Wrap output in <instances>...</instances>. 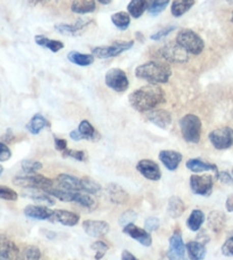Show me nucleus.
Returning <instances> with one entry per match:
<instances>
[{
	"label": "nucleus",
	"mask_w": 233,
	"mask_h": 260,
	"mask_svg": "<svg viewBox=\"0 0 233 260\" xmlns=\"http://www.w3.org/2000/svg\"><path fill=\"white\" fill-rule=\"evenodd\" d=\"M129 104L138 112H149L155 110L157 106L165 103L166 95L161 87L149 83L147 86L138 88L129 95Z\"/></svg>",
	"instance_id": "1"
},
{
	"label": "nucleus",
	"mask_w": 233,
	"mask_h": 260,
	"mask_svg": "<svg viewBox=\"0 0 233 260\" xmlns=\"http://www.w3.org/2000/svg\"><path fill=\"white\" fill-rule=\"evenodd\" d=\"M135 74L138 79L148 81L152 85L167 83L171 77V69L167 62L149 61L135 70Z\"/></svg>",
	"instance_id": "2"
},
{
	"label": "nucleus",
	"mask_w": 233,
	"mask_h": 260,
	"mask_svg": "<svg viewBox=\"0 0 233 260\" xmlns=\"http://www.w3.org/2000/svg\"><path fill=\"white\" fill-rule=\"evenodd\" d=\"M49 195L53 198L60 200L62 202H74L82 206L87 209H94L95 208V201L94 199L91 197V194L83 193V192H76V191H67L63 188H48L46 189Z\"/></svg>",
	"instance_id": "3"
},
{
	"label": "nucleus",
	"mask_w": 233,
	"mask_h": 260,
	"mask_svg": "<svg viewBox=\"0 0 233 260\" xmlns=\"http://www.w3.org/2000/svg\"><path fill=\"white\" fill-rule=\"evenodd\" d=\"M201 120L195 114H185L180 120V128L184 141L198 144L201 137Z\"/></svg>",
	"instance_id": "4"
},
{
	"label": "nucleus",
	"mask_w": 233,
	"mask_h": 260,
	"mask_svg": "<svg viewBox=\"0 0 233 260\" xmlns=\"http://www.w3.org/2000/svg\"><path fill=\"white\" fill-rule=\"evenodd\" d=\"M176 43L192 55L201 54L205 48V43L201 37L190 29H181L176 37Z\"/></svg>",
	"instance_id": "5"
},
{
	"label": "nucleus",
	"mask_w": 233,
	"mask_h": 260,
	"mask_svg": "<svg viewBox=\"0 0 233 260\" xmlns=\"http://www.w3.org/2000/svg\"><path fill=\"white\" fill-rule=\"evenodd\" d=\"M13 183L16 186H20L22 188H36V189H46L52 188L54 182L52 179L43 175L38 174H31V175H18L13 179Z\"/></svg>",
	"instance_id": "6"
},
{
	"label": "nucleus",
	"mask_w": 233,
	"mask_h": 260,
	"mask_svg": "<svg viewBox=\"0 0 233 260\" xmlns=\"http://www.w3.org/2000/svg\"><path fill=\"white\" fill-rule=\"evenodd\" d=\"M158 56L164 59L167 63L183 64L189 61V53L183 49L181 46L173 41V43H167L166 45L158 50Z\"/></svg>",
	"instance_id": "7"
},
{
	"label": "nucleus",
	"mask_w": 233,
	"mask_h": 260,
	"mask_svg": "<svg viewBox=\"0 0 233 260\" xmlns=\"http://www.w3.org/2000/svg\"><path fill=\"white\" fill-rule=\"evenodd\" d=\"M134 46V41H118V43H113L110 46H101V47H95L92 49V54L99 58H111L115 57L120 55L121 53L127 52Z\"/></svg>",
	"instance_id": "8"
},
{
	"label": "nucleus",
	"mask_w": 233,
	"mask_h": 260,
	"mask_svg": "<svg viewBox=\"0 0 233 260\" xmlns=\"http://www.w3.org/2000/svg\"><path fill=\"white\" fill-rule=\"evenodd\" d=\"M105 85L116 92H124L128 89L129 80L124 70L113 68L105 73Z\"/></svg>",
	"instance_id": "9"
},
{
	"label": "nucleus",
	"mask_w": 233,
	"mask_h": 260,
	"mask_svg": "<svg viewBox=\"0 0 233 260\" xmlns=\"http://www.w3.org/2000/svg\"><path fill=\"white\" fill-rule=\"evenodd\" d=\"M208 138L216 150H227L233 145V129L230 127L217 128L211 132Z\"/></svg>",
	"instance_id": "10"
},
{
	"label": "nucleus",
	"mask_w": 233,
	"mask_h": 260,
	"mask_svg": "<svg viewBox=\"0 0 233 260\" xmlns=\"http://www.w3.org/2000/svg\"><path fill=\"white\" fill-rule=\"evenodd\" d=\"M214 179L211 175H192L190 177V188L193 194L200 197H209L213 192Z\"/></svg>",
	"instance_id": "11"
},
{
	"label": "nucleus",
	"mask_w": 233,
	"mask_h": 260,
	"mask_svg": "<svg viewBox=\"0 0 233 260\" xmlns=\"http://www.w3.org/2000/svg\"><path fill=\"white\" fill-rule=\"evenodd\" d=\"M167 258H168V260H188L183 238H182V233L179 231H176L169 239Z\"/></svg>",
	"instance_id": "12"
},
{
	"label": "nucleus",
	"mask_w": 233,
	"mask_h": 260,
	"mask_svg": "<svg viewBox=\"0 0 233 260\" xmlns=\"http://www.w3.org/2000/svg\"><path fill=\"white\" fill-rule=\"evenodd\" d=\"M70 137L76 142L82 141V139H86V141H97L100 138V134L96 132V129L93 127V124L90 121L82 120L79 123L78 129L72 130L70 133Z\"/></svg>",
	"instance_id": "13"
},
{
	"label": "nucleus",
	"mask_w": 233,
	"mask_h": 260,
	"mask_svg": "<svg viewBox=\"0 0 233 260\" xmlns=\"http://www.w3.org/2000/svg\"><path fill=\"white\" fill-rule=\"evenodd\" d=\"M82 229L88 236L99 239V238H102V236H105L106 234H109L110 225L104 220L90 219L82 222Z\"/></svg>",
	"instance_id": "14"
},
{
	"label": "nucleus",
	"mask_w": 233,
	"mask_h": 260,
	"mask_svg": "<svg viewBox=\"0 0 233 260\" xmlns=\"http://www.w3.org/2000/svg\"><path fill=\"white\" fill-rule=\"evenodd\" d=\"M136 169L144 178H147L149 180L157 182V180H159L161 178L160 167L152 160H149V159L141 160L137 164Z\"/></svg>",
	"instance_id": "15"
},
{
	"label": "nucleus",
	"mask_w": 233,
	"mask_h": 260,
	"mask_svg": "<svg viewBox=\"0 0 233 260\" xmlns=\"http://www.w3.org/2000/svg\"><path fill=\"white\" fill-rule=\"evenodd\" d=\"M124 233L127 234L130 238L136 240L139 244L144 245V247H150L152 244V236L147 230H143L132 222L124 227Z\"/></svg>",
	"instance_id": "16"
},
{
	"label": "nucleus",
	"mask_w": 233,
	"mask_h": 260,
	"mask_svg": "<svg viewBox=\"0 0 233 260\" xmlns=\"http://www.w3.org/2000/svg\"><path fill=\"white\" fill-rule=\"evenodd\" d=\"M147 119L151 123L156 124L157 127L166 129L168 128L171 121H173V118H171V114L167 110L162 109H155L147 112Z\"/></svg>",
	"instance_id": "17"
},
{
	"label": "nucleus",
	"mask_w": 233,
	"mask_h": 260,
	"mask_svg": "<svg viewBox=\"0 0 233 260\" xmlns=\"http://www.w3.org/2000/svg\"><path fill=\"white\" fill-rule=\"evenodd\" d=\"M56 183L60 188L67 189V191L82 192V178L76 177V176L61 174L57 176Z\"/></svg>",
	"instance_id": "18"
},
{
	"label": "nucleus",
	"mask_w": 233,
	"mask_h": 260,
	"mask_svg": "<svg viewBox=\"0 0 233 260\" xmlns=\"http://www.w3.org/2000/svg\"><path fill=\"white\" fill-rule=\"evenodd\" d=\"M183 155L177 151L164 150L159 153V160L169 171H175L181 165Z\"/></svg>",
	"instance_id": "19"
},
{
	"label": "nucleus",
	"mask_w": 233,
	"mask_h": 260,
	"mask_svg": "<svg viewBox=\"0 0 233 260\" xmlns=\"http://www.w3.org/2000/svg\"><path fill=\"white\" fill-rule=\"evenodd\" d=\"M53 211L52 209L44 206H27L24 209V215L31 219L52 221Z\"/></svg>",
	"instance_id": "20"
},
{
	"label": "nucleus",
	"mask_w": 233,
	"mask_h": 260,
	"mask_svg": "<svg viewBox=\"0 0 233 260\" xmlns=\"http://www.w3.org/2000/svg\"><path fill=\"white\" fill-rule=\"evenodd\" d=\"M18 253V248L13 241L0 236V260H16Z\"/></svg>",
	"instance_id": "21"
},
{
	"label": "nucleus",
	"mask_w": 233,
	"mask_h": 260,
	"mask_svg": "<svg viewBox=\"0 0 233 260\" xmlns=\"http://www.w3.org/2000/svg\"><path fill=\"white\" fill-rule=\"evenodd\" d=\"M91 21L88 20H78L74 24H56L55 25V30L59 34L64 36H78L79 34L86 29V26L90 24Z\"/></svg>",
	"instance_id": "22"
},
{
	"label": "nucleus",
	"mask_w": 233,
	"mask_h": 260,
	"mask_svg": "<svg viewBox=\"0 0 233 260\" xmlns=\"http://www.w3.org/2000/svg\"><path fill=\"white\" fill-rule=\"evenodd\" d=\"M80 217L77 213H74L72 211H68V210H61V209H57V210L53 211V217H52V221H56L62 224L64 226L68 227H73L76 226Z\"/></svg>",
	"instance_id": "23"
},
{
	"label": "nucleus",
	"mask_w": 233,
	"mask_h": 260,
	"mask_svg": "<svg viewBox=\"0 0 233 260\" xmlns=\"http://www.w3.org/2000/svg\"><path fill=\"white\" fill-rule=\"evenodd\" d=\"M207 222H208V227L214 232V233L216 234L221 233L226 225L225 213L222 211L214 210L208 215Z\"/></svg>",
	"instance_id": "24"
},
{
	"label": "nucleus",
	"mask_w": 233,
	"mask_h": 260,
	"mask_svg": "<svg viewBox=\"0 0 233 260\" xmlns=\"http://www.w3.org/2000/svg\"><path fill=\"white\" fill-rule=\"evenodd\" d=\"M185 249L190 260H203L206 257V245L198 242V241H190L185 244Z\"/></svg>",
	"instance_id": "25"
},
{
	"label": "nucleus",
	"mask_w": 233,
	"mask_h": 260,
	"mask_svg": "<svg viewBox=\"0 0 233 260\" xmlns=\"http://www.w3.org/2000/svg\"><path fill=\"white\" fill-rule=\"evenodd\" d=\"M23 195L26 198H30L35 201H38L46 204V206H54L55 201L52 195H49L44 189H36V188H25Z\"/></svg>",
	"instance_id": "26"
},
{
	"label": "nucleus",
	"mask_w": 233,
	"mask_h": 260,
	"mask_svg": "<svg viewBox=\"0 0 233 260\" xmlns=\"http://www.w3.org/2000/svg\"><path fill=\"white\" fill-rule=\"evenodd\" d=\"M186 168L194 174L203 173V171H215V174L218 173L217 166L209 162H205L201 159H190L186 162Z\"/></svg>",
	"instance_id": "27"
},
{
	"label": "nucleus",
	"mask_w": 233,
	"mask_h": 260,
	"mask_svg": "<svg viewBox=\"0 0 233 260\" xmlns=\"http://www.w3.org/2000/svg\"><path fill=\"white\" fill-rule=\"evenodd\" d=\"M185 211V204L183 200L179 197H171L168 200V204H167V215L173 219H177Z\"/></svg>",
	"instance_id": "28"
},
{
	"label": "nucleus",
	"mask_w": 233,
	"mask_h": 260,
	"mask_svg": "<svg viewBox=\"0 0 233 260\" xmlns=\"http://www.w3.org/2000/svg\"><path fill=\"white\" fill-rule=\"evenodd\" d=\"M50 126V123L48 122V120L46 119L44 115L41 114H35L34 117L31 118V120L26 124V129L27 132L32 135H38L41 130L44 128H48Z\"/></svg>",
	"instance_id": "29"
},
{
	"label": "nucleus",
	"mask_w": 233,
	"mask_h": 260,
	"mask_svg": "<svg viewBox=\"0 0 233 260\" xmlns=\"http://www.w3.org/2000/svg\"><path fill=\"white\" fill-rule=\"evenodd\" d=\"M106 192H108L110 200L115 204H124L126 203L128 199V194L126 193L125 189L119 186V185L111 183L106 187Z\"/></svg>",
	"instance_id": "30"
},
{
	"label": "nucleus",
	"mask_w": 233,
	"mask_h": 260,
	"mask_svg": "<svg viewBox=\"0 0 233 260\" xmlns=\"http://www.w3.org/2000/svg\"><path fill=\"white\" fill-rule=\"evenodd\" d=\"M96 9L95 0H73L71 4V11L76 14H90Z\"/></svg>",
	"instance_id": "31"
},
{
	"label": "nucleus",
	"mask_w": 233,
	"mask_h": 260,
	"mask_svg": "<svg viewBox=\"0 0 233 260\" xmlns=\"http://www.w3.org/2000/svg\"><path fill=\"white\" fill-rule=\"evenodd\" d=\"M205 219H206L205 213L201 210H199V209H194V210H192V212L190 213L188 219H186V226H188V229L190 231L198 232L201 229Z\"/></svg>",
	"instance_id": "32"
},
{
	"label": "nucleus",
	"mask_w": 233,
	"mask_h": 260,
	"mask_svg": "<svg viewBox=\"0 0 233 260\" xmlns=\"http://www.w3.org/2000/svg\"><path fill=\"white\" fill-rule=\"evenodd\" d=\"M195 0H174L171 3V15L175 17H181L186 12H189L194 6Z\"/></svg>",
	"instance_id": "33"
},
{
	"label": "nucleus",
	"mask_w": 233,
	"mask_h": 260,
	"mask_svg": "<svg viewBox=\"0 0 233 260\" xmlns=\"http://www.w3.org/2000/svg\"><path fill=\"white\" fill-rule=\"evenodd\" d=\"M35 41L37 45H39L40 47H45V48H48L49 50H52L53 53H57L60 52L61 49L64 48V44L62 41H59V40H52L47 38V37H45L43 35H38L35 37Z\"/></svg>",
	"instance_id": "34"
},
{
	"label": "nucleus",
	"mask_w": 233,
	"mask_h": 260,
	"mask_svg": "<svg viewBox=\"0 0 233 260\" xmlns=\"http://www.w3.org/2000/svg\"><path fill=\"white\" fill-rule=\"evenodd\" d=\"M68 59L71 63L79 65V67H88L94 63V55L82 54L79 52H70L68 54Z\"/></svg>",
	"instance_id": "35"
},
{
	"label": "nucleus",
	"mask_w": 233,
	"mask_h": 260,
	"mask_svg": "<svg viewBox=\"0 0 233 260\" xmlns=\"http://www.w3.org/2000/svg\"><path fill=\"white\" fill-rule=\"evenodd\" d=\"M147 8V0H130L127 6V13L134 18H139L145 12Z\"/></svg>",
	"instance_id": "36"
},
{
	"label": "nucleus",
	"mask_w": 233,
	"mask_h": 260,
	"mask_svg": "<svg viewBox=\"0 0 233 260\" xmlns=\"http://www.w3.org/2000/svg\"><path fill=\"white\" fill-rule=\"evenodd\" d=\"M111 21L116 29L125 31L128 29L130 24V15L127 12H118L111 16Z\"/></svg>",
	"instance_id": "37"
},
{
	"label": "nucleus",
	"mask_w": 233,
	"mask_h": 260,
	"mask_svg": "<svg viewBox=\"0 0 233 260\" xmlns=\"http://www.w3.org/2000/svg\"><path fill=\"white\" fill-rule=\"evenodd\" d=\"M41 251L38 247L29 245L23 251L18 253L16 260H40Z\"/></svg>",
	"instance_id": "38"
},
{
	"label": "nucleus",
	"mask_w": 233,
	"mask_h": 260,
	"mask_svg": "<svg viewBox=\"0 0 233 260\" xmlns=\"http://www.w3.org/2000/svg\"><path fill=\"white\" fill-rule=\"evenodd\" d=\"M170 0H150L147 9L151 16H157L165 11V8L168 6Z\"/></svg>",
	"instance_id": "39"
},
{
	"label": "nucleus",
	"mask_w": 233,
	"mask_h": 260,
	"mask_svg": "<svg viewBox=\"0 0 233 260\" xmlns=\"http://www.w3.org/2000/svg\"><path fill=\"white\" fill-rule=\"evenodd\" d=\"M21 167H22L23 173L31 175V174L38 173V171L43 168V164L39 161H36V160H24V161H22Z\"/></svg>",
	"instance_id": "40"
},
{
	"label": "nucleus",
	"mask_w": 233,
	"mask_h": 260,
	"mask_svg": "<svg viewBox=\"0 0 233 260\" xmlns=\"http://www.w3.org/2000/svg\"><path fill=\"white\" fill-rule=\"evenodd\" d=\"M82 192L87 194H99L101 192V185L91 178H82Z\"/></svg>",
	"instance_id": "41"
},
{
	"label": "nucleus",
	"mask_w": 233,
	"mask_h": 260,
	"mask_svg": "<svg viewBox=\"0 0 233 260\" xmlns=\"http://www.w3.org/2000/svg\"><path fill=\"white\" fill-rule=\"evenodd\" d=\"M91 248L95 251V256H94L95 260H101L105 256L106 251L109 250L108 244H106L104 241H100V240L93 243Z\"/></svg>",
	"instance_id": "42"
},
{
	"label": "nucleus",
	"mask_w": 233,
	"mask_h": 260,
	"mask_svg": "<svg viewBox=\"0 0 233 260\" xmlns=\"http://www.w3.org/2000/svg\"><path fill=\"white\" fill-rule=\"evenodd\" d=\"M0 199L6 200V201H16L18 194L7 186H0Z\"/></svg>",
	"instance_id": "43"
},
{
	"label": "nucleus",
	"mask_w": 233,
	"mask_h": 260,
	"mask_svg": "<svg viewBox=\"0 0 233 260\" xmlns=\"http://www.w3.org/2000/svg\"><path fill=\"white\" fill-rule=\"evenodd\" d=\"M136 219H137L136 212L133 210H128L121 215V217L119 218V224L123 227H125L126 225L132 224V222H134Z\"/></svg>",
	"instance_id": "44"
},
{
	"label": "nucleus",
	"mask_w": 233,
	"mask_h": 260,
	"mask_svg": "<svg viewBox=\"0 0 233 260\" xmlns=\"http://www.w3.org/2000/svg\"><path fill=\"white\" fill-rule=\"evenodd\" d=\"M222 254L225 257H233V234H230L221 248Z\"/></svg>",
	"instance_id": "45"
},
{
	"label": "nucleus",
	"mask_w": 233,
	"mask_h": 260,
	"mask_svg": "<svg viewBox=\"0 0 233 260\" xmlns=\"http://www.w3.org/2000/svg\"><path fill=\"white\" fill-rule=\"evenodd\" d=\"M62 155L64 157H72V159L77 161H85L86 160V153L83 151H76V150H65Z\"/></svg>",
	"instance_id": "46"
},
{
	"label": "nucleus",
	"mask_w": 233,
	"mask_h": 260,
	"mask_svg": "<svg viewBox=\"0 0 233 260\" xmlns=\"http://www.w3.org/2000/svg\"><path fill=\"white\" fill-rule=\"evenodd\" d=\"M144 227H145V230L149 232V233H151V232H156L160 227V220L158 219L157 217H149L147 218Z\"/></svg>",
	"instance_id": "47"
},
{
	"label": "nucleus",
	"mask_w": 233,
	"mask_h": 260,
	"mask_svg": "<svg viewBox=\"0 0 233 260\" xmlns=\"http://www.w3.org/2000/svg\"><path fill=\"white\" fill-rule=\"evenodd\" d=\"M175 29H176V26H174V25H169V26L162 27L161 30H159L158 32H156L155 35L151 36V39L155 40V41L161 40L162 38H165V37H167L169 34H171V32H173Z\"/></svg>",
	"instance_id": "48"
},
{
	"label": "nucleus",
	"mask_w": 233,
	"mask_h": 260,
	"mask_svg": "<svg viewBox=\"0 0 233 260\" xmlns=\"http://www.w3.org/2000/svg\"><path fill=\"white\" fill-rule=\"evenodd\" d=\"M216 178L220 180L222 184L233 185V176L227 173V171H218L216 174Z\"/></svg>",
	"instance_id": "49"
},
{
	"label": "nucleus",
	"mask_w": 233,
	"mask_h": 260,
	"mask_svg": "<svg viewBox=\"0 0 233 260\" xmlns=\"http://www.w3.org/2000/svg\"><path fill=\"white\" fill-rule=\"evenodd\" d=\"M12 156V151L5 143L0 142V162L8 161Z\"/></svg>",
	"instance_id": "50"
},
{
	"label": "nucleus",
	"mask_w": 233,
	"mask_h": 260,
	"mask_svg": "<svg viewBox=\"0 0 233 260\" xmlns=\"http://www.w3.org/2000/svg\"><path fill=\"white\" fill-rule=\"evenodd\" d=\"M54 143H55V148L61 153H63L65 150H68V143L65 139L54 137Z\"/></svg>",
	"instance_id": "51"
},
{
	"label": "nucleus",
	"mask_w": 233,
	"mask_h": 260,
	"mask_svg": "<svg viewBox=\"0 0 233 260\" xmlns=\"http://www.w3.org/2000/svg\"><path fill=\"white\" fill-rule=\"evenodd\" d=\"M198 242L202 243L205 245H206L209 242V236L206 234V232H205V231H202L201 233H199V235H198Z\"/></svg>",
	"instance_id": "52"
},
{
	"label": "nucleus",
	"mask_w": 233,
	"mask_h": 260,
	"mask_svg": "<svg viewBox=\"0 0 233 260\" xmlns=\"http://www.w3.org/2000/svg\"><path fill=\"white\" fill-rule=\"evenodd\" d=\"M121 260H138V259L135 257L133 253L127 251V250H124L123 253H121Z\"/></svg>",
	"instance_id": "53"
},
{
	"label": "nucleus",
	"mask_w": 233,
	"mask_h": 260,
	"mask_svg": "<svg viewBox=\"0 0 233 260\" xmlns=\"http://www.w3.org/2000/svg\"><path fill=\"white\" fill-rule=\"evenodd\" d=\"M225 208L229 212H233V194L229 195L225 201Z\"/></svg>",
	"instance_id": "54"
},
{
	"label": "nucleus",
	"mask_w": 233,
	"mask_h": 260,
	"mask_svg": "<svg viewBox=\"0 0 233 260\" xmlns=\"http://www.w3.org/2000/svg\"><path fill=\"white\" fill-rule=\"evenodd\" d=\"M27 2H29L31 5H39V4H46V3H48L49 0H27Z\"/></svg>",
	"instance_id": "55"
},
{
	"label": "nucleus",
	"mask_w": 233,
	"mask_h": 260,
	"mask_svg": "<svg viewBox=\"0 0 233 260\" xmlns=\"http://www.w3.org/2000/svg\"><path fill=\"white\" fill-rule=\"evenodd\" d=\"M97 2H99L102 5H109V4H111L112 0H97Z\"/></svg>",
	"instance_id": "56"
},
{
	"label": "nucleus",
	"mask_w": 233,
	"mask_h": 260,
	"mask_svg": "<svg viewBox=\"0 0 233 260\" xmlns=\"http://www.w3.org/2000/svg\"><path fill=\"white\" fill-rule=\"evenodd\" d=\"M3 171H4V167H3L2 165H0V175L3 174Z\"/></svg>",
	"instance_id": "57"
},
{
	"label": "nucleus",
	"mask_w": 233,
	"mask_h": 260,
	"mask_svg": "<svg viewBox=\"0 0 233 260\" xmlns=\"http://www.w3.org/2000/svg\"><path fill=\"white\" fill-rule=\"evenodd\" d=\"M226 2L229 3V4H232V5H233V0H226Z\"/></svg>",
	"instance_id": "58"
},
{
	"label": "nucleus",
	"mask_w": 233,
	"mask_h": 260,
	"mask_svg": "<svg viewBox=\"0 0 233 260\" xmlns=\"http://www.w3.org/2000/svg\"><path fill=\"white\" fill-rule=\"evenodd\" d=\"M231 22L233 23V13H232V17H231Z\"/></svg>",
	"instance_id": "59"
},
{
	"label": "nucleus",
	"mask_w": 233,
	"mask_h": 260,
	"mask_svg": "<svg viewBox=\"0 0 233 260\" xmlns=\"http://www.w3.org/2000/svg\"><path fill=\"white\" fill-rule=\"evenodd\" d=\"M232 176H233V168H232Z\"/></svg>",
	"instance_id": "60"
}]
</instances>
